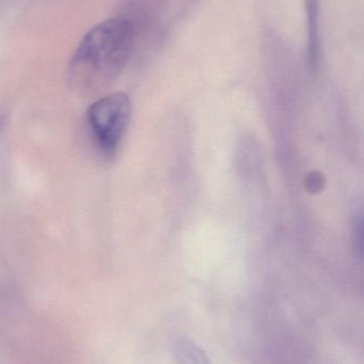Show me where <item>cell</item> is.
I'll use <instances>...</instances> for the list:
<instances>
[{
    "mask_svg": "<svg viewBox=\"0 0 364 364\" xmlns=\"http://www.w3.org/2000/svg\"><path fill=\"white\" fill-rule=\"evenodd\" d=\"M308 21V64L312 73L320 65L322 43L320 31V2L318 0H305Z\"/></svg>",
    "mask_w": 364,
    "mask_h": 364,
    "instance_id": "cell-3",
    "label": "cell"
},
{
    "mask_svg": "<svg viewBox=\"0 0 364 364\" xmlns=\"http://www.w3.org/2000/svg\"><path fill=\"white\" fill-rule=\"evenodd\" d=\"M172 357L177 364H213L207 353L198 344L188 339L175 342Z\"/></svg>",
    "mask_w": 364,
    "mask_h": 364,
    "instance_id": "cell-4",
    "label": "cell"
},
{
    "mask_svg": "<svg viewBox=\"0 0 364 364\" xmlns=\"http://www.w3.org/2000/svg\"><path fill=\"white\" fill-rule=\"evenodd\" d=\"M132 117V102L125 93H113L88 109L87 128L98 153L105 160L115 157L125 138Z\"/></svg>",
    "mask_w": 364,
    "mask_h": 364,
    "instance_id": "cell-2",
    "label": "cell"
},
{
    "mask_svg": "<svg viewBox=\"0 0 364 364\" xmlns=\"http://www.w3.org/2000/svg\"><path fill=\"white\" fill-rule=\"evenodd\" d=\"M132 48L130 21L115 17L98 23L85 34L71 60L70 85L80 93H96L123 72Z\"/></svg>",
    "mask_w": 364,
    "mask_h": 364,
    "instance_id": "cell-1",
    "label": "cell"
},
{
    "mask_svg": "<svg viewBox=\"0 0 364 364\" xmlns=\"http://www.w3.org/2000/svg\"><path fill=\"white\" fill-rule=\"evenodd\" d=\"M363 218L358 216L355 218L354 224H353V243H354L355 252L359 254L363 252Z\"/></svg>",
    "mask_w": 364,
    "mask_h": 364,
    "instance_id": "cell-6",
    "label": "cell"
},
{
    "mask_svg": "<svg viewBox=\"0 0 364 364\" xmlns=\"http://www.w3.org/2000/svg\"><path fill=\"white\" fill-rule=\"evenodd\" d=\"M325 184H326V179L324 175L318 172H312L306 178V188L311 194L320 193L325 188Z\"/></svg>",
    "mask_w": 364,
    "mask_h": 364,
    "instance_id": "cell-5",
    "label": "cell"
}]
</instances>
